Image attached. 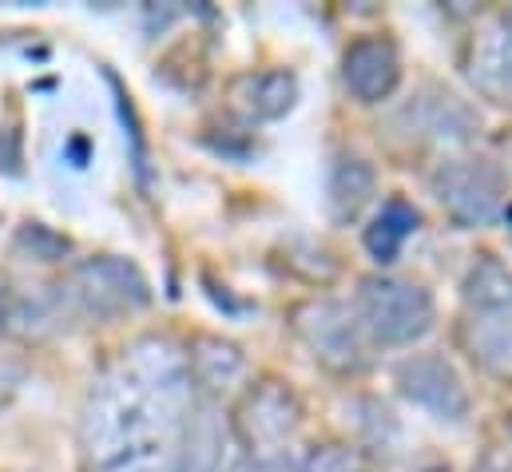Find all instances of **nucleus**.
<instances>
[{"label":"nucleus","instance_id":"obj_8","mask_svg":"<svg viewBox=\"0 0 512 472\" xmlns=\"http://www.w3.org/2000/svg\"><path fill=\"white\" fill-rule=\"evenodd\" d=\"M231 445H235V433L227 417L211 401H195V409L183 421L171 472H231L235 469Z\"/></svg>","mask_w":512,"mask_h":472},{"label":"nucleus","instance_id":"obj_7","mask_svg":"<svg viewBox=\"0 0 512 472\" xmlns=\"http://www.w3.org/2000/svg\"><path fill=\"white\" fill-rule=\"evenodd\" d=\"M302 425V405L298 397L282 385V381H258L239 405L235 417V433L251 445V449H274L282 441H290Z\"/></svg>","mask_w":512,"mask_h":472},{"label":"nucleus","instance_id":"obj_1","mask_svg":"<svg viewBox=\"0 0 512 472\" xmlns=\"http://www.w3.org/2000/svg\"><path fill=\"white\" fill-rule=\"evenodd\" d=\"M195 409L187 354L167 338H139L96 381L80 417L92 472H171L179 433Z\"/></svg>","mask_w":512,"mask_h":472},{"label":"nucleus","instance_id":"obj_10","mask_svg":"<svg viewBox=\"0 0 512 472\" xmlns=\"http://www.w3.org/2000/svg\"><path fill=\"white\" fill-rule=\"evenodd\" d=\"M457 342L481 373L512 385V306L465 310L457 326Z\"/></svg>","mask_w":512,"mask_h":472},{"label":"nucleus","instance_id":"obj_20","mask_svg":"<svg viewBox=\"0 0 512 472\" xmlns=\"http://www.w3.org/2000/svg\"><path fill=\"white\" fill-rule=\"evenodd\" d=\"M505 223H509V231H512V207L505 211Z\"/></svg>","mask_w":512,"mask_h":472},{"label":"nucleus","instance_id":"obj_13","mask_svg":"<svg viewBox=\"0 0 512 472\" xmlns=\"http://www.w3.org/2000/svg\"><path fill=\"white\" fill-rule=\"evenodd\" d=\"M60 302L52 290H0V330L8 338L32 342L44 338L56 322H60Z\"/></svg>","mask_w":512,"mask_h":472},{"label":"nucleus","instance_id":"obj_15","mask_svg":"<svg viewBox=\"0 0 512 472\" xmlns=\"http://www.w3.org/2000/svg\"><path fill=\"white\" fill-rule=\"evenodd\" d=\"M378 195V175L366 159H338V167L330 171V207L338 219H358L362 207Z\"/></svg>","mask_w":512,"mask_h":472},{"label":"nucleus","instance_id":"obj_6","mask_svg":"<svg viewBox=\"0 0 512 472\" xmlns=\"http://www.w3.org/2000/svg\"><path fill=\"white\" fill-rule=\"evenodd\" d=\"M393 385L405 401H413L417 409H425L437 421H453L461 425L473 409L469 389L457 373V365L441 354H413L401 357L393 369Z\"/></svg>","mask_w":512,"mask_h":472},{"label":"nucleus","instance_id":"obj_9","mask_svg":"<svg viewBox=\"0 0 512 472\" xmlns=\"http://www.w3.org/2000/svg\"><path fill=\"white\" fill-rule=\"evenodd\" d=\"M342 80L358 104H382L401 84V52L385 36H362L342 56Z\"/></svg>","mask_w":512,"mask_h":472},{"label":"nucleus","instance_id":"obj_3","mask_svg":"<svg viewBox=\"0 0 512 472\" xmlns=\"http://www.w3.org/2000/svg\"><path fill=\"white\" fill-rule=\"evenodd\" d=\"M354 314L366 338L378 346H413L437 322L433 294L421 282L393 278V274H366L358 282Z\"/></svg>","mask_w":512,"mask_h":472},{"label":"nucleus","instance_id":"obj_19","mask_svg":"<svg viewBox=\"0 0 512 472\" xmlns=\"http://www.w3.org/2000/svg\"><path fill=\"white\" fill-rule=\"evenodd\" d=\"M16 389H20V369L12 361H0V409L12 401Z\"/></svg>","mask_w":512,"mask_h":472},{"label":"nucleus","instance_id":"obj_18","mask_svg":"<svg viewBox=\"0 0 512 472\" xmlns=\"http://www.w3.org/2000/svg\"><path fill=\"white\" fill-rule=\"evenodd\" d=\"M231 472H298L286 457H270V453H262V457H251V461H239Z\"/></svg>","mask_w":512,"mask_h":472},{"label":"nucleus","instance_id":"obj_4","mask_svg":"<svg viewBox=\"0 0 512 472\" xmlns=\"http://www.w3.org/2000/svg\"><path fill=\"white\" fill-rule=\"evenodd\" d=\"M433 195L461 227H493L509 211L505 175L485 159H449L433 171Z\"/></svg>","mask_w":512,"mask_h":472},{"label":"nucleus","instance_id":"obj_22","mask_svg":"<svg viewBox=\"0 0 512 472\" xmlns=\"http://www.w3.org/2000/svg\"><path fill=\"white\" fill-rule=\"evenodd\" d=\"M429 472H449V469H429Z\"/></svg>","mask_w":512,"mask_h":472},{"label":"nucleus","instance_id":"obj_5","mask_svg":"<svg viewBox=\"0 0 512 472\" xmlns=\"http://www.w3.org/2000/svg\"><path fill=\"white\" fill-rule=\"evenodd\" d=\"M294 330L306 350L334 373H358L366 365V330L354 306L338 298H310L294 310Z\"/></svg>","mask_w":512,"mask_h":472},{"label":"nucleus","instance_id":"obj_14","mask_svg":"<svg viewBox=\"0 0 512 472\" xmlns=\"http://www.w3.org/2000/svg\"><path fill=\"white\" fill-rule=\"evenodd\" d=\"M187 369H191V381L199 385V389H207V393H223V389H231V385H239L243 381V373H247V354L235 346V342H227V338H195L191 346H187Z\"/></svg>","mask_w":512,"mask_h":472},{"label":"nucleus","instance_id":"obj_2","mask_svg":"<svg viewBox=\"0 0 512 472\" xmlns=\"http://www.w3.org/2000/svg\"><path fill=\"white\" fill-rule=\"evenodd\" d=\"M52 294L60 302V314L88 318V322H116V318L139 314L151 302V282L131 258L96 254L76 262Z\"/></svg>","mask_w":512,"mask_h":472},{"label":"nucleus","instance_id":"obj_17","mask_svg":"<svg viewBox=\"0 0 512 472\" xmlns=\"http://www.w3.org/2000/svg\"><path fill=\"white\" fill-rule=\"evenodd\" d=\"M417 211L405 203V199H385L382 211L374 215V223L366 227V250L378 258V262H393L405 246V238L417 235Z\"/></svg>","mask_w":512,"mask_h":472},{"label":"nucleus","instance_id":"obj_11","mask_svg":"<svg viewBox=\"0 0 512 472\" xmlns=\"http://www.w3.org/2000/svg\"><path fill=\"white\" fill-rule=\"evenodd\" d=\"M465 72L485 100L512 108V24L497 20L473 40Z\"/></svg>","mask_w":512,"mask_h":472},{"label":"nucleus","instance_id":"obj_21","mask_svg":"<svg viewBox=\"0 0 512 472\" xmlns=\"http://www.w3.org/2000/svg\"><path fill=\"white\" fill-rule=\"evenodd\" d=\"M501 20H505V24H512V8H509V12H505V16H501Z\"/></svg>","mask_w":512,"mask_h":472},{"label":"nucleus","instance_id":"obj_12","mask_svg":"<svg viewBox=\"0 0 512 472\" xmlns=\"http://www.w3.org/2000/svg\"><path fill=\"white\" fill-rule=\"evenodd\" d=\"M235 104L243 108V116L270 123L282 119L294 104H298V76L286 68H266V72H251L235 84Z\"/></svg>","mask_w":512,"mask_h":472},{"label":"nucleus","instance_id":"obj_16","mask_svg":"<svg viewBox=\"0 0 512 472\" xmlns=\"http://www.w3.org/2000/svg\"><path fill=\"white\" fill-rule=\"evenodd\" d=\"M461 298H465V310H497V306H512V270L485 254L469 266L465 282H461Z\"/></svg>","mask_w":512,"mask_h":472}]
</instances>
